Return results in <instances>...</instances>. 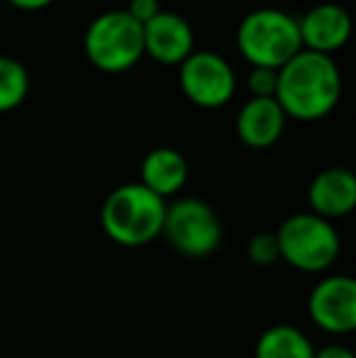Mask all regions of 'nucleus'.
Listing matches in <instances>:
<instances>
[{"instance_id": "obj_1", "label": "nucleus", "mask_w": 356, "mask_h": 358, "mask_svg": "<svg viewBox=\"0 0 356 358\" xmlns=\"http://www.w3.org/2000/svg\"><path fill=\"white\" fill-rule=\"evenodd\" d=\"M276 103L285 117L315 122L337 108L342 98V73L332 57L318 52H298L278 69Z\"/></svg>"}, {"instance_id": "obj_2", "label": "nucleus", "mask_w": 356, "mask_h": 358, "mask_svg": "<svg viewBox=\"0 0 356 358\" xmlns=\"http://www.w3.org/2000/svg\"><path fill=\"white\" fill-rule=\"evenodd\" d=\"M166 200L154 195L142 183H124L105 198L100 224L115 244L137 249L162 236Z\"/></svg>"}, {"instance_id": "obj_3", "label": "nucleus", "mask_w": 356, "mask_h": 358, "mask_svg": "<svg viewBox=\"0 0 356 358\" xmlns=\"http://www.w3.org/2000/svg\"><path fill=\"white\" fill-rule=\"evenodd\" d=\"M237 47L252 66L278 71L303 52L298 20L276 8L252 10L237 27Z\"/></svg>"}, {"instance_id": "obj_4", "label": "nucleus", "mask_w": 356, "mask_h": 358, "mask_svg": "<svg viewBox=\"0 0 356 358\" xmlns=\"http://www.w3.org/2000/svg\"><path fill=\"white\" fill-rule=\"evenodd\" d=\"M273 234L280 261L303 273H322L332 268L342 251L337 227L313 213L290 215Z\"/></svg>"}, {"instance_id": "obj_5", "label": "nucleus", "mask_w": 356, "mask_h": 358, "mask_svg": "<svg viewBox=\"0 0 356 358\" xmlns=\"http://www.w3.org/2000/svg\"><path fill=\"white\" fill-rule=\"evenodd\" d=\"M88 62L103 73L129 71L144 57L142 24L127 15V10L100 13L88 24L83 37Z\"/></svg>"}, {"instance_id": "obj_6", "label": "nucleus", "mask_w": 356, "mask_h": 358, "mask_svg": "<svg viewBox=\"0 0 356 358\" xmlns=\"http://www.w3.org/2000/svg\"><path fill=\"white\" fill-rule=\"evenodd\" d=\"M162 234L188 259H205L222 244V222L205 200L180 198L166 205Z\"/></svg>"}, {"instance_id": "obj_7", "label": "nucleus", "mask_w": 356, "mask_h": 358, "mask_svg": "<svg viewBox=\"0 0 356 358\" xmlns=\"http://www.w3.org/2000/svg\"><path fill=\"white\" fill-rule=\"evenodd\" d=\"M180 90L198 108H222L237 90V76L232 66L215 52H193L178 71Z\"/></svg>"}, {"instance_id": "obj_8", "label": "nucleus", "mask_w": 356, "mask_h": 358, "mask_svg": "<svg viewBox=\"0 0 356 358\" xmlns=\"http://www.w3.org/2000/svg\"><path fill=\"white\" fill-rule=\"evenodd\" d=\"M308 315L327 334H352L356 329V280L352 275H327L308 295Z\"/></svg>"}, {"instance_id": "obj_9", "label": "nucleus", "mask_w": 356, "mask_h": 358, "mask_svg": "<svg viewBox=\"0 0 356 358\" xmlns=\"http://www.w3.org/2000/svg\"><path fill=\"white\" fill-rule=\"evenodd\" d=\"M144 32V54L154 62L166 66H180L190 54L195 52L193 27L188 20L178 13L162 10L154 20H149L142 27Z\"/></svg>"}, {"instance_id": "obj_10", "label": "nucleus", "mask_w": 356, "mask_h": 358, "mask_svg": "<svg viewBox=\"0 0 356 358\" xmlns=\"http://www.w3.org/2000/svg\"><path fill=\"white\" fill-rule=\"evenodd\" d=\"M298 32L303 49L318 54H332L342 49L352 37V17L342 5L322 3L310 8L298 20Z\"/></svg>"}, {"instance_id": "obj_11", "label": "nucleus", "mask_w": 356, "mask_h": 358, "mask_svg": "<svg viewBox=\"0 0 356 358\" xmlns=\"http://www.w3.org/2000/svg\"><path fill=\"white\" fill-rule=\"evenodd\" d=\"M308 205L310 213L329 222L352 215L356 208V176L342 166L320 171L310 180Z\"/></svg>"}, {"instance_id": "obj_12", "label": "nucleus", "mask_w": 356, "mask_h": 358, "mask_svg": "<svg viewBox=\"0 0 356 358\" xmlns=\"http://www.w3.org/2000/svg\"><path fill=\"white\" fill-rule=\"evenodd\" d=\"M285 115L276 98H252L237 115V137L249 149H269L280 139Z\"/></svg>"}, {"instance_id": "obj_13", "label": "nucleus", "mask_w": 356, "mask_h": 358, "mask_svg": "<svg viewBox=\"0 0 356 358\" xmlns=\"http://www.w3.org/2000/svg\"><path fill=\"white\" fill-rule=\"evenodd\" d=\"M188 180V161L180 151L171 146H159L152 149L142 161L139 169V183L152 190L159 198H171L176 195Z\"/></svg>"}, {"instance_id": "obj_14", "label": "nucleus", "mask_w": 356, "mask_h": 358, "mask_svg": "<svg viewBox=\"0 0 356 358\" xmlns=\"http://www.w3.org/2000/svg\"><path fill=\"white\" fill-rule=\"evenodd\" d=\"M254 358H315V346L293 324H273L257 339Z\"/></svg>"}, {"instance_id": "obj_15", "label": "nucleus", "mask_w": 356, "mask_h": 358, "mask_svg": "<svg viewBox=\"0 0 356 358\" xmlns=\"http://www.w3.org/2000/svg\"><path fill=\"white\" fill-rule=\"evenodd\" d=\"M29 93V73L17 59L0 54V113L20 108Z\"/></svg>"}, {"instance_id": "obj_16", "label": "nucleus", "mask_w": 356, "mask_h": 358, "mask_svg": "<svg viewBox=\"0 0 356 358\" xmlns=\"http://www.w3.org/2000/svg\"><path fill=\"white\" fill-rule=\"evenodd\" d=\"M247 256L254 266H262V268L278 264L280 256H278V244H276L273 231H259V234H254L247 244Z\"/></svg>"}, {"instance_id": "obj_17", "label": "nucleus", "mask_w": 356, "mask_h": 358, "mask_svg": "<svg viewBox=\"0 0 356 358\" xmlns=\"http://www.w3.org/2000/svg\"><path fill=\"white\" fill-rule=\"evenodd\" d=\"M276 83H278V71H273V69L252 66V71H249L247 88L252 93V98H273Z\"/></svg>"}, {"instance_id": "obj_18", "label": "nucleus", "mask_w": 356, "mask_h": 358, "mask_svg": "<svg viewBox=\"0 0 356 358\" xmlns=\"http://www.w3.org/2000/svg\"><path fill=\"white\" fill-rule=\"evenodd\" d=\"M159 13H162V3H159V0H129V5H127V15L132 20H137L142 27L149 20L157 17Z\"/></svg>"}, {"instance_id": "obj_19", "label": "nucleus", "mask_w": 356, "mask_h": 358, "mask_svg": "<svg viewBox=\"0 0 356 358\" xmlns=\"http://www.w3.org/2000/svg\"><path fill=\"white\" fill-rule=\"evenodd\" d=\"M315 358H356L354 351L344 344H329L322 349H315Z\"/></svg>"}, {"instance_id": "obj_20", "label": "nucleus", "mask_w": 356, "mask_h": 358, "mask_svg": "<svg viewBox=\"0 0 356 358\" xmlns=\"http://www.w3.org/2000/svg\"><path fill=\"white\" fill-rule=\"evenodd\" d=\"M10 3L20 10H29V13H34V10H44L47 5H52L54 0H10Z\"/></svg>"}]
</instances>
